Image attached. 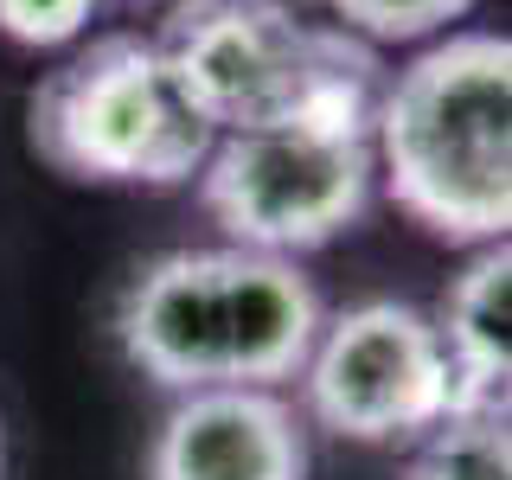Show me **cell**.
I'll list each match as a JSON object with an SVG mask.
<instances>
[{
	"label": "cell",
	"mask_w": 512,
	"mask_h": 480,
	"mask_svg": "<svg viewBox=\"0 0 512 480\" xmlns=\"http://www.w3.org/2000/svg\"><path fill=\"white\" fill-rule=\"evenodd\" d=\"M320 320V295L295 256H263L244 244L167 250L128 276L116 301V346L160 391H276L308 365Z\"/></svg>",
	"instance_id": "7a4b0ae2"
},
{
	"label": "cell",
	"mask_w": 512,
	"mask_h": 480,
	"mask_svg": "<svg viewBox=\"0 0 512 480\" xmlns=\"http://www.w3.org/2000/svg\"><path fill=\"white\" fill-rule=\"evenodd\" d=\"M0 474H7V436H0Z\"/></svg>",
	"instance_id": "4fadbf2b"
},
{
	"label": "cell",
	"mask_w": 512,
	"mask_h": 480,
	"mask_svg": "<svg viewBox=\"0 0 512 480\" xmlns=\"http://www.w3.org/2000/svg\"><path fill=\"white\" fill-rule=\"evenodd\" d=\"M192 180L224 244L263 256L327 250L372 212V122H269L212 135V154Z\"/></svg>",
	"instance_id": "5b68a950"
},
{
	"label": "cell",
	"mask_w": 512,
	"mask_h": 480,
	"mask_svg": "<svg viewBox=\"0 0 512 480\" xmlns=\"http://www.w3.org/2000/svg\"><path fill=\"white\" fill-rule=\"evenodd\" d=\"M128 7H160V13H167V7H173V0H128Z\"/></svg>",
	"instance_id": "7c38bea8"
},
{
	"label": "cell",
	"mask_w": 512,
	"mask_h": 480,
	"mask_svg": "<svg viewBox=\"0 0 512 480\" xmlns=\"http://www.w3.org/2000/svg\"><path fill=\"white\" fill-rule=\"evenodd\" d=\"M308 416L263 384L180 391L148 448V480H308Z\"/></svg>",
	"instance_id": "52a82bcc"
},
{
	"label": "cell",
	"mask_w": 512,
	"mask_h": 480,
	"mask_svg": "<svg viewBox=\"0 0 512 480\" xmlns=\"http://www.w3.org/2000/svg\"><path fill=\"white\" fill-rule=\"evenodd\" d=\"M173 84L212 135L269 122H372L378 45L301 20L295 0H173L154 32Z\"/></svg>",
	"instance_id": "3957f363"
},
{
	"label": "cell",
	"mask_w": 512,
	"mask_h": 480,
	"mask_svg": "<svg viewBox=\"0 0 512 480\" xmlns=\"http://www.w3.org/2000/svg\"><path fill=\"white\" fill-rule=\"evenodd\" d=\"M301 410L340 442L391 448L423 442L442 416H455V384L436 340V320L416 301H352L327 314L301 365Z\"/></svg>",
	"instance_id": "8992f818"
},
{
	"label": "cell",
	"mask_w": 512,
	"mask_h": 480,
	"mask_svg": "<svg viewBox=\"0 0 512 480\" xmlns=\"http://www.w3.org/2000/svg\"><path fill=\"white\" fill-rule=\"evenodd\" d=\"M404 480H512L506 410H455L416 442Z\"/></svg>",
	"instance_id": "9c48e42d"
},
{
	"label": "cell",
	"mask_w": 512,
	"mask_h": 480,
	"mask_svg": "<svg viewBox=\"0 0 512 480\" xmlns=\"http://www.w3.org/2000/svg\"><path fill=\"white\" fill-rule=\"evenodd\" d=\"M436 320V340L455 384V410H506V372H512V250L474 244L461 276L448 282Z\"/></svg>",
	"instance_id": "ba28073f"
},
{
	"label": "cell",
	"mask_w": 512,
	"mask_h": 480,
	"mask_svg": "<svg viewBox=\"0 0 512 480\" xmlns=\"http://www.w3.org/2000/svg\"><path fill=\"white\" fill-rule=\"evenodd\" d=\"M372 160L397 212L442 244L512 231V45L461 26L378 84Z\"/></svg>",
	"instance_id": "6da1fadb"
},
{
	"label": "cell",
	"mask_w": 512,
	"mask_h": 480,
	"mask_svg": "<svg viewBox=\"0 0 512 480\" xmlns=\"http://www.w3.org/2000/svg\"><path fill=\"white\" fill-rule=\"evenodd\" d=\"M96 13H103V0H0V32L32 52H58V45L84 39Z\"/></svg>",
	"instance_id": "8fae6325"
},
{
	"label": "cell",
	"mask_w": 512,
	"mask_h": 480,
	"mask_svg": "<svg viewBox=\"0 0 512 480\" xmlns=\"http://www.w3.org/2000/svg\"><path fill=\"white\" fill-rule=\"evenodd\" d=\"M26 128L45 167L90 186H186L212 128L180 96L154 32H96L32 90Z\"/></svg>",
	"instance_id": "277c9868"
},
{
	"label": "cell",
	"mask_w": 512,
	"mask_h": 480,
	"mask_svg": "<svg viewBox=\"0 0 512 480\" xmlns=\"http://www.w3.org/2000/svg\"><path fill=\"white\" fill-rule=\"evenodd\" d=\"M327 13L365 45H416L455 32V20L474 13V0H327Z\"/></svg>",
	"instance_id": "30bf717a"
}]
</instances>
